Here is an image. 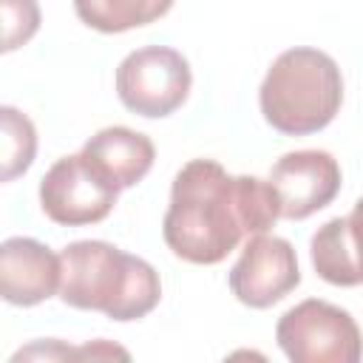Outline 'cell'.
<instances>
[{"label":"cell","instance_id":"obj_1","mask_svg":"<svg viewBox=\"0 0 363 363\" xmlns=\"http://www.w3.org/2000/svg\"><path fill=\"white\" fill-rule=\"evenodd\" d=\"M278 218V196L267 179L230 176L213 159H193L173 179L162 235L182 261L210 267L241 238L267 235Z\"/></svg>","mask_w":363,"mask_h":363},{"label":"cell","instance_id":"obj_2","mask_svg":"<svg viewBox=\"0 0 363 363\" xmlns=\"http://www.w3.org/2000/svg\"><path fill=\"white\" fill-rule=\"evenodd\" d=\"M60 298L74 309L102 312L111 320H139L162 298L159 272L108 241H74L60 252Z\"/></svg>","mask_w":363,"mask_h":363},{"label":"cell","instance_id":"obj_3","mask_svg":"<svg viewBox=\"0 0 363 363\" xmlns=\"http://www.w3.org/2000/svg\"><path fill=\"white\" fill-rule=\"evenodd\" d=\"M264 119L286 133L306 136L323 130L343 102V77L337 62L309 45L278 54L258 91Z\"/></svg>","mask_w":363,"mask_h":363},{"label":"cell","instance_id":"obj_4","mask_svg":"<svg viewBox=\"0 0 363 363\" xmlns=\"http://www.w3.org/2000/svg\"><path fill=\"white\" fill-rule=\"evenodd\" d=\"M275 340L289 363L363 360V332L354 318L320 298H306L286 309L275 326Z\"/></svg>","mask_w":363,"mask_h":363},{"label":"cell","instance_id":"obj_5","mask_svg":"<svg viewBox=\"0 0 363 363\" xmlns=\"http://www.w3.org/2000/svg\"><path fill=\"white\" fill-rule=\"evenodd\" d=\"M190 62L167 45H145L130 51L116 68L119 102L147 119L170 116L190 94Z\"/></svg>","mask_w":363,"mask_h":363},{"label":"cell","instance_id":"obj_6","mask_svg":"<svg viewBox=\"0 0 363 363\" xmlns=\"http://www.w3.org/2000/svg\"><path fill=\"white\" fill-rule=\"evenodd\" d=\"M119 199V187L111 184L82 153L57 159L40 182L43 213L62 227H85L102 221Z\"/></svg>","mask_w":363,"mask_h":363},{"label":"cell","instance_id":"obj_7","mask_svg":"<svg viewBox=\"0 0 363 363\" xmlns=\"http://www.w3.org/2000/svg\"><path fill=\"white\" fill-rule=\"evenodd\" d=\"M230 292L252 309H267L301 284L298 255L286 238L255 235L244 244L241 258L230 269Z\"/></svg>","mask_w":363,"mask_h":363},{"label":"cell","instance_id":"obj_8","mask_svg":"<svg viewBox=\"0 0 363 363\" xmlns=\"http://www.w3.org/2000/svg\"><path fill=\"white\" fill-rule=\"evenodd\" d=\"M278 196L281 218L301 221L323 210L340 193V164L326 150L284 153L267 179Z\"/></svg>","mask_w":363,"mask_h":363},{"label":"cell","instance_id":"obj_9","mask_svg":"<svg viewBox=\"0 0 363 363\" xmlns=\"http://www.w3.org/2000/svg\"><path fill=\"white\" fill-rule=\"evenodd\" d=\"M62 284V261L37 238H6L0 244V295L14 306H37Z\"/></svg>","mask_w":363,"mask_h":363},{"label":"cell","instance_id":"obj_10","mask_svg":"<svg viewBox=\"0 0 363 363\" xmlns=\"http://www.w3.org/2000/svg\"><path fill=\"white\" fill-rule=\"evenodd\" d=\"M315 272L335 286L363 284V199L349 216L329 218L309 241Z\"/></svg>","mask_w":363,"mask_h":363},{"label":"cell","instance_id":"obj_11","mask_svg":"<svg viewBox=\"0 0 363 363\" xmlns=\"http://www.w3.org/2000/svg\"><path fill=\"white\" fill-rule=\"evenodd\" d=\"M111 184H116L119 190L139 184L147 170L153 167L156 159V147L153 142L125 125H113V128H102L96 130L79 150Z\"/></svg>","mask_w":363,"mask_h":363},{"label":"cell","instance_id":"obj_12","mask_svg":"<svg viewBox=\"0 0 363 363\" xmlns=\"http://www.w3.org/2000/svg\"><path fill=\"white\" fill-rule=\"evenodd\" d=\"M74 11L82 17L85 26L113 34V31H128L136 26H147L150 20L162 17L170 11V3H156V0H77Z\"/></svg>","mask_w":363,"mask_h":363},{"label":"cell","instance_id":"obj_13","mask_svg":"<svg viewBox=\"0 0 363 363\" xmlns=\"http://www.w3.org/2000/svg\"><path fill=\"white\" fill-rule=\"evenodd\" d=\"M0 125H3V136H0L3 139V182H11L20 173H26L34 162L37 130H34V122L11 105L0 108Z\"/></svg>","mask_w":363,"mask_h":363},{"label":"cell","instance_id":"obj_14","mask_svg":"<svg viewBox=\"0 0 363 363\" xmlns=\"http://www.w3.org/2000/svg\"><path fill=\"white\" fill-rule=\"evenodd\" d=\"M40 26V9L34 3H3V51L23 45Z\"/></svg>","mask_w":363,"mask_h":363},{"label":"cell","instance_id":"obj_15","mask_svg":"<svg viewBox=\"0 0 363 363\" xmlns=\"http://www.w3.org/2000/svg\"><path fill=\"white\" fill-rule=\"evenodd\" d=\"M71 349L74 346L68 340H60V337H37V340L23 343L9 357V363H68Z\"/></svg>","mask_w":363,"mask_h":363},{"label":"cell","instance_id":"obj_16","mask_svg":"<svg viewBox=\"0 0 363 363\" xmlns=\"http://www.w3.org/2000/svg\"><path fill=\"white\" fill-rule=\"evenodd\" d=\"M68 363H133V357L122 343L108 340V337H96V340L82 343V346H74Z\"/></svg>","mask_w":363,"mask_h":363},{"label":"cell","instance_id":"obj_17","mask_svg":"<svg viewBox=\"0 0 363 363\" xmlns=\"http://www.w3.org/2000/svg\"><path fill=\"white\" fill-rule=\"evenodd\" d=\"M221 363H269V357L264 352H258V349H235Z\"/></svg>","mask_w":363,"mask_h":363}]
</instances>
